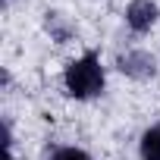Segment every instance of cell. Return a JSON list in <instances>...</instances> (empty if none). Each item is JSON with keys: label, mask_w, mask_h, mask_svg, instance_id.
I'll return each instance as SVG.
<instances>
[{"label": "cell", "mask_w": 160, "mask_h": 160, "mask_svg": "<svg viewBox=\"0 0 160 160\" xmlns=\"http://www.w3.org/2000/svg\"><path fill=\"white\" fill-rule=\"evenodd\" d=\"M47 160H94L88 151H82V148H57Z\"/></svg>", "instance_id": "8992f818"}, {"label": "cell", "mask_w": 160, "mask_h": 160, "mask_svg": "<svg viewBox=\"0 0 160 160\" xmlns=\"http://www.w3.org/2000/svg\"><path fill=\"white\" fill-rule=\"evenodd\" d=\"M104 82H107V75H104V66H101V57L98 53H82L78 60H72L63 72V85L69 91V98L75 101H88V98H98L104 91Z\"/></svg>", "instance_id": "6da1fadb"}, {"label": "cell", "mask_w": 160, "mask_h": 160, "mask_svg": "<svg viewBox=\"0 0 160 160\" xmlns=\"http://www.w3.org/2000/svg\"><path fill=\"white\" fill-rule=\"evenodd\" d=\"M138 154H141V160H160V122L151 126V129L141 135Z\"/></svg>", "instance_id": "277c9868"}, {"label": "cell", "mask_w": 160, "mask_h": 160, "mask_svg": "<svg viewBox=\"0 0 160 160\" xmlns=\"http://www.w3.org/2000/svg\"><path fill=\"white\" fill-rule=\"evenodd\" d=\"M157 7L151 3V0H132V3L126 7V22H129V28L132 32H148L154 22H157Z\"/></svg>", "instance_id": "3957f363"}, {"label": "cell", "mask_w": 160, "mask_h": 160, "mask_svg": "<svg viewBox=\"0 0 160 160\" xmlns=\"http://www.w3.org/2000/svg\"><path fill=\"white\" fill-rule=\"evenodd\" d=\"M119 69L132 78H151L157 72V60L148 50H129V53L119 57Z\"/></svg>", "instance_id": "7a4b0ae2"}, {"label": "cell", "mask_w": 160, "mask_h": 160, "mask_svg": "<svg viewBox=\"0 0 160 160\" xmlns=\"http://www.w3.org/2000/svg\"><path fill=\"white\" fill-rule=\"evenodd\" d=\"M44 28L50 32V38H53V41H66V38L72 35V25L63 19V13H47V19H44Z\"/></svg>", "instance_id": "5b68a950"}]
</instances>
